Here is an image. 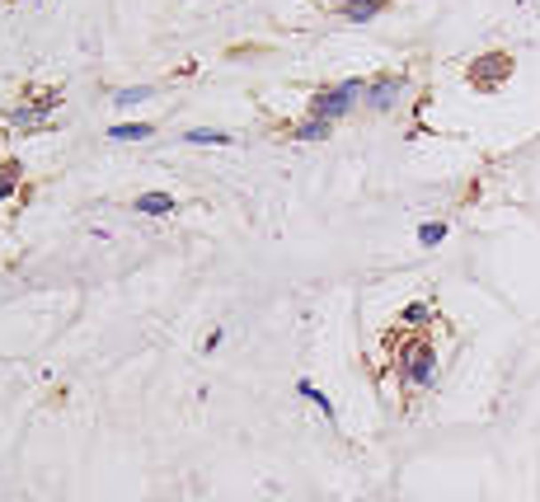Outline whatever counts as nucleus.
<instances>
[{
  "instance_id": "obj_10",
  "label": "nucleus",
  "mask_w": 540,
  "mask_h": 502,
  "mask_svg": "<svg viewBox=\"0 0 540 502\" xmlns=\"http://www.w3.org/2000/svg\"><path fill=\"white\" fill-rule=\"evenodd\" d=\"M447 235H451V226H447V221H428V226H418V244H423V249H437Z\"/></svg>"
},
{
  "instance_id": "obj_11",
  "label": "nucleus",
  "mask_w": 540,
  "mask_h": 502,
  "mask_svg": "<svg viewBox=\"0 0 540 502\" xmlns=\"http://www.w3.org/2000/svg\"><path fill=\"white\" fill-rule=\"evenodd\" d=\"M297 390H301V394H306V399H310V404H315L324 418H334V404H330V394H320V390H315V385H310V380H301Z\"/></svg>"
},
{
  "instance_id": "obj_13",
  "label": "nucleus",
  "mask_w": 540,
  "mask_h": 502,
  "mask_svg": "<svg viewBox=\"0 0 540 502\" xmlns=\"http://www.w3.org/2000/svg\"><path fill=\"white\" fill-rule=\"evenodd\" d=\"M141 99H151V85H141V90H137V85H132V90H118V104H123V108L141 104Z\"/></svg>"
},
{
  "instance_id": "obj_6",
  "label": "nucleus",
  "mask_w": 540,
  "mask_h": 502,
  "mask_svg": "<svg viewBox=\"0 0 540 502\" xmlns=\"http://www.w3.org/2000/svg\"><path fill=\"white\" fill-rule=\"evenodd\" d=\"M174 207H179V203H174L170 193H141V197H137V211H141V216H170Z\"/></svg>"
},
{
  "instance_id": "obj_4",
  "label": "nucleus",
  "mask_w": 540,
  "mask_h": 502,
  "mask_svg": "<svg viewBox=\"0 0 540 502\" xmlns=\"http://www.w3.org/2000/svg\"><path fill=\"white\" fill-rule=\"evenodd\" d=\"M400 94H404V76H376L371 85L362 90L367 108H376V113H390V108L400 104Z\"/></svg>"
},
{
  "instance_id": "obj_2",
  "label": "nucleus",
  "mask_w": 540,
  "mask_h": 502,
  "mask_svg": "<svg viewBox=\"0 0 540 502\" xmlns=\"http://www.w3.org/2000/svg\"><path fill=\"white\" fill-rule=\"evenodd\" d=\"M507 76H512V57L507 52H484V57L470 61V85L474 90H498Z\"/></svg>"
},
{
  "instance_id": "obj_3",
  "label": "nucleus",
  "mask_w": 540,
  "mask_h": 502,
  "mask_svg": "<svg viewBox=\"0 0 540 502\" xmlns=\"http://www.w3.org/2000/svg\"><path fill=\"white\" fill-rule=\"evenodd\" d=\"M404 380L409 385H418V390H423V385H433L437 380V353H433V343H409L404 347Z\"/></svg>"
},
{
  "instance_id": "obj_5",
  "label": "nucleus",
  "mask_w": 540,
  "mask_h": 502,
  "mask_svg": "<svg viewBox=\"0 0 540 502\" xmlns=\"http://www.w3.org/2000/svg\"><path fill=\"white\" fill-rule=\"evenodd\" d=\"M381 10H385V0H343V5H338V14L348 24H371Z\"/></svg>"
},
{
  "instance_id": "obj_9",
  "label": "nucleus",
  "mask_w": 540,
  "mask_h": 502,
  "mask_svg": "<svg viewBox=\"0 0 540 502\" xmlns=\"http://www.w3.org/2000/svg\"><path fill=\"white\" fill-rule=\"evenodd\" d=\"M184 141H188V146H235V137H231V131H207V127H198V131H184Z\"/></svg>"
},
{
  "instance_id": "obj_14",
  "label": "nucleus",
  "mask_w": 540,
  "mask_h": 502,
  "mask_svg": "<svg viewBox=\"0 0 540 502\" xmlns=\"http://www.w3.org/2000/svg\"><path fill=\"white\" fill-rule=\"evenodd\" d=\"M14 188H20V179H14V170H5V174H0V203H5Z\"/></svg>"
},
{
  "instance_id": "obj_12",
  "label": "nucleus",
  "mask_w": 540,
  "mask_h": 502,
  "mask_svg": "<svg viewBox=\"0 0 540 502\" xmlns=\"http://www.w3.org/2000/svg\"><path fill=\"white\" fill-rule=\"evenodd\" d=\"M433 320V310L423 306V300H414V306H404V315H400V324H428Z\"/></svg>"
},
{
  "instance_id": "obj_7",
  "label": "nucleus",
  "mask_w": 540,
  "mask_h": 502,
  "mask_svg": "<svg viewBox=\"0 0 540 502\" xmlns=\"http://www.w3.org/2000/svg\"><path fill=\"white\" fill-rule=\"evenodd\" d=\"M108 137L113 141H146V137H155V127L151 123H118V127H108Z\"/></svg>"
},
{
  "instance_id": "obj_1",
  "label": "nucleus",
  "mask_w": 540,
  "mask_h": 502,
  "mask_svg": "<svg viewBox=\"0 0 540 502\" xmlns=\"http://www.w3.org/2000/svg\"><path fill=\"white\" fill-rule=\"evenodd\" d=\"M362 80H343V85L334 90H320L315 99H310V118H320V123H338L343 113H353V104L362 99Z\"/></svg>"
},
{
  "instance_id": "obj_8",
  "label": "nucleus",
  "mask_w": 540,
  "mask_h": 502,
  "mask_svg": "<svg viewBox=\"0 0 540 502\" xmlns=\"http://www.w3.org/2000/svg\"><path fill=\"white\" fill-rule=\"evenodd\" d=\"M334 123H320V118H306L301 127H291V141H324Z\"/></svg>"
}]
</instances>
